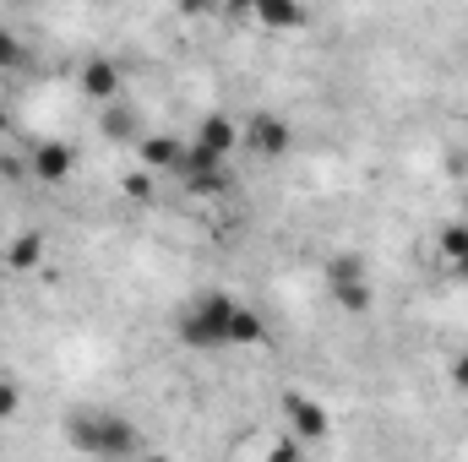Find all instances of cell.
<instances>
[{"label": "cell", "mask_w": 468, "mask_h": 462, "mask_svg": "<svg viewBox=\"0 0 468 462\" xmlns=\"http://www.w3.org/2000/svg\"><path fill=\"white\" fill-rule=\"evenodd\" d=\"M463 224H468V218H463Z\"/></svg>", "instance_id": "4316f807"}, {"label": "cell", "mask_w": 468, "mask_h": 462, "mask_svg": "<svg viewBox=\"0 0 468 462\" xmlns=\"http://www.w3.org/2000/svg\"><path fill=\"white\" fill-rule=\"evenodd\" d=\"M186 191H191V196H218V191H229V174H224V169L191 174V180H186Z\"/></svg>", "instance_id": "ac0fdd59"}, {"label": "cell", "mask_w": 468, "mask_h": 462, "mask_svg": "<svg viewBox=\"0 0 468 462\" xmlns=\"http://www.w3.org/2000/svg\"><path fill=\"white\" fill-rule=\"evenodd\" d=\"M229 343H234V348L267 343V321H261L250 305H239V299H234V316H229Z\"/></svg>", "instance_id": "30bf717a"}, {"label": "cell", "mask_w": 468, "mask_h": 462, "mask_svg": "<svg viewBox=\"0 0 468 462\" xmlns=\"http://www.w3.org/2000/svg\"><path fill=\"white\" fill-rule=\"evenodd\" d=\"M175 5H180L186 16H213V11H218V0H175Z\"/></svg>", "instance_id": "ffe728a7"}, {"label": "cell", "mask_w": 468, "mask_h": 462, "mask_svg": "<svg viewBox=\"0 0 468 462\" xmlns=\"http://www.w3.org/2000/svg\"><path fill=\"white\" fill-rule=\"evenodd\" d=\"M104 136H110V142H131V136H136V120H131V110L110 104V110H104Z\"/></svg>", "instance_id": "e0dca14e"}, {"label": "cell", "mask_w": 468, "mask_h": 462, "mask_svg": "<svg viewBox=\"0 0 468 462\" xmlns=\"http://www.w3.org/2000/svg\"><path fill=\"white\" fill-rule=\"evenodd\" d=\"M27 169H33L44 185H60V180L77 169V147H71V142H38V147L27 152Z\"/></svg>", "instance_id": "5b68a950"}, {"label": "cell", "mask_w": 468, "mask_h": 462, "mask_svg": "<svg viewBox=\"0 0 468 462\" xmlns=\"http://www.w3.org/2000/svg\"><path fill=\"white\" fill-rule=\"evenodd\" d=\"M197 142H202V147H213L218 158H234V142H239V131H234L229 115H207V120H202V131H197Z\"/></svg>", "instance_id": "7c38bea8"}, {"label": "cell", "mask_w": 468, "mask_h": 462, "mask_svg": "<svg viewBox=\"0 0 468 462\" xmlns=\"http://www.w3.org/2000/svg\"><path fill=\"white\" fill-rule=\"evenodd\" d=\"M0 71H27V44L11 27H0Z\"/></svg>", "instance_id": "2e32d148"}, {"label": "cell", "mask_w": 468, "mask_h": 462, "mask_svg": "<svg viewBox=\"0 0 468 462\" xmlns=\"http://www.w3.org/2000/svg\"><path fill=\"white\" fill-rule=\"evenodd\" d=\"M250 11H256V0H224V16H229V22L250 16Z\"/></svg>", "instance_id": "7402d4cb"}, {"label": "cell", "mask_w": 468, "mask_h": 462, "mask_svg": "<svg viewBox=\"0 0 468 462\" xmlns=\"http://www.w3.org/2000/svg\"><path fill=\"white\" fill-rule=\"evenodd\" d=\"M239 142L256 152V158H267V163H278V158H289V147H294V125L283 115H250L245 120V131H239Z\"/></svg>", "instance_id": "3957f363"}, {"label": "cell", "mask_w": 468, "mask_h": 462, "mask_svg": "<svg viewBox=\"0 0 468 462\" xmlns=\"http://www.w3.org/2000/svg\"><path fill=\"white\" fill-rule=\"evenodd\" d=\"M180 152H186V142L180 136H164V131H153V136H136V158H142V169H175L180 163Z\"/></svg>", "instance_id": "52a82bcc"}, {"label": "cell", "mask_w": 468, "mask_h": 462, "mask_svg": "<svg viewBox=\"0 0 468 462\" xmlns=\"http://www.w3.org/2000/svg\"><path fill=\"white\" fill-rule=\"evenodd\" d=\"M22 169H27V158H0V174H5V180H16Z\"/></svg>", "instance_id": "cb8c5ba5"}, {"label": "cell", "mask_w": 468, "mask_h": 462, "mask_svg": "<svg viewBox=\"0 0 468 462\" xmlns=\"http://www.w3.org/2000/svg\"><path fill=\"white\" fill-rule=\"evenodd\" d=\"M267 452H272L278 462H294V457H300V441H272Z\"/></svg>", "instance_id": "44dd1931"}, {"label": "cell", "mask_w": 468, "mask_h": 462, "mask_svg": "<svg viewBox=\"0 0 468 462\" xmlns=\"http://www.w3.org/2000/svg\"><path fill=\"white\" fill-rule=\"evenodd\" d=\"M436 250H441V261L458 278H468V224H447V229L436 234Z\"/></svg>", "instance_id": "8fae6325"}, {"label": "cell", "mask_w": 468, "mask_h": 462, "mask_svg": "<svg viewBox=\"0 0 468 462\" xmlns=\"http://www.w3.org/2000/svg\"><path fill=\"white\" fill-rule=\"evenodd\" d=\"M229 316H234V299L224 289H207L180 310L175 338L186 348H229Z\"/></svg>", "instance_id": "7a4b0ae2"}, {"label": "cell", "mask_w": 468, "mask_h": 462, "mask_svg": "<svg viewBox=\"0 0 468 462\" xmlns=\"http://www.w3.org/2000/svg\"><path fill=\"white\" fill-rule=\"evenodd\" d=\"M250 16H256L261 27H272V33H289V27L305 22V5H300V0H256Z\"/></svg>", "instance_id": "ba28073f"}, {"label": "cell", "mask_w": 468, "mask_h": 462, "mask_svg": "<svg viewBox=\"0 0 468 462\" xmlns=\"http://www.w3.org/2000/svg\"><path fill=\"white\" fill-rule=\"evenodd\" d=\"M452 386H458V392H468V353H458V359H452Z\"/></svg>", "instance_id": "603a6c76"}, {"label": "cell", "mask_w": 468, "mask_h": 462, "mask_svg": "<svg viewBox=\"0 0 468 462\" xmlns=\"http://www.w3.org/2000/svg\"><path fill=\"white\" fill-rule=\"evenodd\" d=\"M16 408H22V386H16V381H5V375H0V419H11V414H16Z\"/></svg>", "instance_id": "d6986e66"}, {"label": "cell", "mask_w": 468, "mask_h": 462, "mask_svg": "<svg viewBox=\"0 0 468 462\" xmlns=\"http://www.w3.org/2000/svg\"><path fill=\"white\" fill-rule=\"evenodd\" d=\"M147 441L131 419L120 414H88V419H71V452L82 457H136Z\"/></svg>", "instance_id": "6da1fadb"}, {"label": "cell", "mask_w": 468, "mask_h": 462, "mask_svg": "<svg viewBox=\"0 0 468 462\" xmlns=\"http://www.w3.org/2000/svg\"><path fill=\"white\" fill-rule=\"evenodd\" d=\"M82 93H88L93 104H115V99H120V66H115V60L93 55V60L82 66Z\"/></svg>", "instance_id": "8992f818"}, {"label": "cell", "mask_w": 468, "mask_h": 462, "mask_svg": "<svg viewBox=\"0 0 468 462\" xmlns=\"http://www.w3.org/2000/svg\"><path fill=\"white\" fill-rule=\"evenodd\" d=\"M38 261H44V234L38 229H22L5 245V267H11V272H33Z\"/></svg>", "instance_id": "9c48e42d"}, {"label": "cell", "mask_w": 468, "mask_h": 462, "mask_svg": "<svg viewBox=\"0 0 468 462\" xmlns=\"http://www.w3.org/2000/svg\"><path fill=\"white\" fill-rule=\"evenodd\" d=\"M207 169H224V158H218L213 147H202V142H191V147L180 152V163H175V174H180V180H191V174H207Z\"/></svg>", "instance_id": "5bb4252c"}, {"label": "cell", "mask_w": 468, "mask_h": 462, "mask_svg": "<svg viewBox=\"0 0 468 462\" xmlns=\"http://www.w3.org/2000/svg\"><path fill=\"white\" fill-rule=\"evenodd\" d=\"M283 419L294 425V436H300V441H322V436L333 430L327 408H322L316 397H305V392H289V397H283Z\"/></svg>", "instance_id": "277c9868"}, {"label": "cell", "mask_w": 468, "mask_h": 462, "mask_svg": "<svg viewBox=\"0 0 468 462\" xmlns=\"http://www.w3.org/2000/svg\"><path fill=\"white\" fill-rule=\"evenodd\" d=\"M0 131H5V110H0Z\"/></svg>", "instance_id": "484cf974"}, {"label": "cell", "mask_w": 468, "mask_h": 462, "mask_svg": "<svg viewBox=\"0 0 468 462\" xmlns=\"http://www.w3.org/2000/svg\"><path fill=\"white\" fill-rule=\"evenodd\" d=\"M120 196H125V202H136V207H147V202L158 196V191H153V169H131V174L120 180Z\"/></svg>", "instance_id": "9a60e30c"}, {"label": "cell", "mask_w": 468, "mask_h": 462, "mask_svg": "<svg viewBox=\"0 0 468 462\" xmlns=\"http://www.w3.org/2000/svg\"><path fill=\"white\" fill-rule=\"evenodd\" d=\"M0 299H5V278H0Z\"/></svg>", "instance_id": "d4e9b609"}, {"label": "cell", "mask_w": 468, "mask_h": 462, "mask_svg": "<svg viewBox=\"0 0 468 462\" xmlns=\"http://www.w3.org/2000/svg\"><path fill=\"white\" fill-rule=\"evenodd\" d=\"M327 294H333V299H338V310H349V316H365V310L376 305V294H370V278H349V283H333Z\"/></svg>", "instance_id": "4fadbf2b"}]
</instances>
